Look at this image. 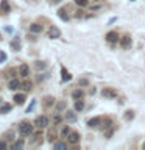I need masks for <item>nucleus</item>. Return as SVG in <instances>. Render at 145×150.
<instances>
[{"label": "nucleus", "instance_id": "obj_20", "mask_svg": "<svg viewBox=\"0 0 145 150\" xmlns=\"http://www.w3.org/2000/svg\"><path fill=\"white\" fill-rule=\"evenodd\" d=\"M11 49H13V50H16V52H19V50H20V42L16 41V39L11 41Z\"/></svg>", "mask_w": 145, "mask_h": 150}, {"label": "nucleus", "instance_id": "obj_16", "mask_svg": "<svg viewBox=\"0 0 145 150\" xmlns=\"http://www.w3.org/2000/svg\"><path fill=\"white\" fill-rule=\"evenodd\" d=\"M72 96H73V98H83V96H84V92L81 91V89H75V91L72 92Z\"/></svg>", "mask_w": 145, "mask_h": 150}, {"label": "nucleus", "instance_id": "obj_30", "mask_svg": "<svg viewBox=\"0 0 145 150\" xmlns=\"http://www.w3.org/2000/svg\"><path fill=\"white\" fill-rule=\"evenodd\" d=\"M3 61H6V55H5V52H0V63H3Z\"/></svg>", "mask_w": 145, "mask_h": 150}, {"label": "nucleus", "instance_id": "obj_33", "mask_svg": "<svg viewBox=\"0 0 145 150\" xmlns=\"http://www.w3.org/2000/svg\"><path fill=\"white\" fill-rule=\"evenodd\" d=\"M80 84H81V86H86V84H87V80H80Z\"/></svg>", "mask_w": 145, "mask_h": 150}, {"label": "nucleus", "instance_id": "obj_2", "mask_svg": "<svg viewBox=\"0 0 145 150\" xmlns=\"http://www.w3.org/2000/svg\"><path fill=\"white\" fill-rule=\"evenodd\" d=\"M34 125L39 127V128H45V127L49 125V119H47V116H37L36 120H34Z\"/></svg>", "mask_w": 145, "mask_h": 150}, {"label": "nucleus", "instance_id": "obj_7", "mask_svg": "<svg viewBox=\"0 0 145 150\" xmlns=\"http://www.w3.org/2000/svg\"><path fill=\"white\" fill-rule=\"evenodd\" d=\"M19 74H20L23 78H27L28 75H30V67H28L27 64H20V67H19Z\"/></svg>", "mask_w": 145, "mask_h": 150}, {"label": "nucleus", "instance_id": "obj_24", "mask_svg": "<svg viewBox=\"0 0 145 150\" xmlns=\"http://www.w3.org/2000/svg\"><path fill=\"white\" fill-rule=\"evenodd\" d=\"M75 3H77L78 6H86V5H87V0H75Z\"/></svg>", "mask_w": 145, "mask_h": 150}, {"label": "nucleus", "instance_id": "obj_19", "mask_svg": "<svg viewBox=\"0 0 145 150\" xmlns=\"http://www.w3.org/2000/svg\"><path fill=\"white\" fill-rule=\"evenodd\" d=\"M0 8H2L3 13H8V11H9V3L6 2V0H3V2L0 3Z\"/></svg>", "mask_w": 145, "mask_h": 150}, {"label": "nucleus", "instance_id": "obj_23", "mask_svg": "<svg viewBox=\"0 0 145 150\" xmlns=\"http://www.w3.org/2000/svg\"><path fill=\"white\" fill-rule=\"evenodd\" d=\"M34 106H36V100H33V102L30 103V106L27 108V112H31L33 110H34Z\"/></svg>", "mask_w": 145, "mask_h": 150}, {"label": "nucleus", "instance_id": "obj_29", "mask_svg": "<svg viewBox=\"0 0 145 150\" xmlns=\"http://www.w3.org/2000/svg\"><path fill=\"white\" fill-rule=\"evenodd\" d=\"M69 133H70L69 127H65V128H63V131H61V134H63V136H69Z\"/></svg>", "mask_w": 145, "mask_h": 150}, {"label": "nucleus", "instance_id": "obj_35", "mask_svg": "<svg viewBox=\"0 0 145 150\" xmlns=\"http://www.w3.org/2000/svg\"><path fill=\"white\" fill-rule=\"evenodd\" d=\"M144 149H145V144H144Z\"/></svg>", "mask_w": 145, "mask_h": 150}, {"label": "nucleus", "instance_id": "obj_5", "mask_svg": "<svg viewBox=\"0 0 145 150\" xmlns=\"http://www.w3.org/2000/svg\"><path fill=\"white\" fill-rule=\"evenodd\" d=\"M61 36V31H59V28H56V27H51L50 30H49V38L50 39H56V38H59Z\"/></svg>", "mask_w": 145, "mask_h": 150}, {"label": "nucleus", "instance_id": "obj_4", "mask_svg": "<svg viewBox=\"0 0 145 150\" xmlns=\"http://www.w3.org/2000/svg\"><path fill=\"white\" fill-rule=\"evenodd\" d=\"M106 41L109 42V44H115V42L119 41V35H117L115 31H109L106 35Z\"/></svg>", "mask_w": 145, "mask_h": 150}, {"label": "nucleus", "instance_id": "obj_3", "mask_svg": "<svg viewBox=\"0 0 145 150\" xmlns=\"http://www.w3.org/2000/svg\"><path fill=\"white\" fill-rule=\"evenodd\" d=\"M67 139H69L70 144H78L80 142V133H77V131H70Z\"/></svg>", "mask_w": 145, "mask_h": 150}, {"label": "nucleus", "instance_id": "obj_21", "mask_svg": "<svg viewBox=\"0 0 145 150\" xmlns=\"http://www.w3.org/2000/svg\"><path fill=\"white\" fill-rule=\"evenodd\" d=\"M67 144L65 142H55V149H65Z\"/></svg>", "mask_w": 145, "mask_h": 150}, {"label": "nucleus", "instance_id": "obj_28", "mask_svg": "<svg viewBox=\"0 0 145 150\" xmlns=\"http://www.w3.org/2000/svg\"><path fill=\"white\" fill-rule=\"evenodd\" d=\"M36 67H37V69H44V67H45V63H44V61H37V63H36Z\"/></svg>", "mask_w": 145, "mask_h": 150}, {"label": "nucleus", "instance_id": "obj_13", "mask_svg": "<svg viewBox=\"0 0 145 150\" xmlns=\"http://www.w3.org/2000/svg\"><path fill=\"white\" fill-rule=\"evenodd\" d=\"M61 75H63V81H69V80L72 78V75L65 70V67H61Z\"/></svg>", "mask_w": 145, "mask_h": 150}, {"label": "nucleus", "instance_id": "obj_18", "mask_svg": "<svg viewBox=\"0 0 145 150\" xmlns=\"http://www.w3.org/2000/svg\"><path fill=\"white\" fill-rule=\"evenodd\" d=\"M58 16L63 19L64 22H67V21H69V16L65 14V9H59V11H58Z\"/></svg>", "mask_w": 145, "mask_h": 150}, {"label": "nucleus", "instance_id": "obj_1", "mask_svg": "<svg viewBox=\"0 0 145 150\" xmlns=\"http://www.w3.org/2000/svg\"><path fill=\"white\" fill-rule=\"evenodd\" d=\"M19 133L23 134V136H30L33 133V125L30 122H22V124L19 125Z\"/></svg>", "mask_w": 145, "mask_h": 150}, {"label": "nucleus", "instance_id": "obj_32", "mask_svg": "<svg viewBox=\"0 0 145 150\" xmlns=\"http://www.w3.org/2000/svg\"><path fill=\"white\" fill-rule=\"evenodd\" d=\"M6 147H8V145H6V142H5V141H0V150H5Z\"/></svg>", "mask_w": 145, "mask_h": 150}, {"label": "nucleus", "instance_id": "obj_34", "mask_svg": "<svg viewBox=\"0 0 145 150\" xmlns=\"http://www.w3.org/2000/svg\"><path fill=\"white\" fill-rule=\"evenodd\" d=\"M53 2H55V3H58V2H61V0H53Z\"/></svg>", "mask_w": 145, "mask_h": 150}, {"label": "nucleus", "instance_id": "obj_14", "mask_svg": "<svg viewBox=\"0 0 145 150\" xmlns=\"http://www.w3.org/2000/svg\"><path fill=\"white\" fill-rule=\"evenodd\" d=\"M30 31L31 33H41L42 25H39V23H33V25H30Z\"/></svg>", "mask_w": 145, "mask_h": 150}, {"label": "nucleus", "instance_id": "obj_8", "mask_svg": "<svg viewBox=\"0 0 145 150\" xmlns=\"http://www.w3.org/2000/svg\"><path fill=\"white\" fill-rule=\"evenodd\" d=\"M8 86H9V89H11V91H16V89H19L22 86V83L19 81L17 78H14V80H11V81L8 83Z\"/></svg>", "mask_w": 145, "mask_h": 150}, {"label": "nucleus", "instance_id": "obj_31", "mask_svg": "<svg viewBox=\"0 0 145 150\" xmlns=\"http://www.w3.org/2000/svg\"><path fill=\"white\" fill-rule=\"evenodd\" d=\"M53 120H55V124H59V122H61V120H63V117H61V116H58V114H56V116L53 117Z\"/></svg>", "mask_w": 145, "mask_h": 150}, {"label": "nucleus", "instance_id": "obj_9", "mask_svg": "<svg viewBox=\"0 0 145 150\" xmlns=\"http://www.w3.org/2000/svg\"><path fill=\"white\" fill-rule=\"evenodd\" d=\"M120 45L123 47V49H130L131 47V38L130 36H123L120 39Z\"/></svg>", "mask_w": 145, "mask_h": 150}, {"label": "nucleus", "instance_id": "obj_27", "mask_svg": "<svg viewBox=\"0 0 145 150\" xmlns=\"http://www.w3.org/2000/svg\"><path fill=\"white\" fill-rule=\"evenodd\" d=\"M23 147V142L22 141H19V142H14L13 144V149H22Z\"/></svg>", "mask_w": 145, "mask_h": 150}, {"label": "nucleus", "instance_id": "obj_10", "mask_svg": "<svg viewBox=\"0 0 145 150\" xmlns=\"http://www.w3.org/2000/svg\"><path fill=\"white\" fill-rule=\"evenodd\" d=\"M65 120H67V122H75V120H77V114H75V112L73 111H65Z\"/></svg>", "mask_w": 145, "mask_h": 150}, {"label": "nucleus", "instance_id": "obj_12", "mask_svg": "<svg viewBox=\"0 0 145 150\" xmlns=\"http://www.w3.org/2000/svg\"><path fill=\"white\" fill-rule=\"evenodd\" d=\"M14 102H16L17 105H23V102H25V96H23V94H16V96H14Z\"/></svg>", "mask_w": 145, "mask_h": 150}, {"label": "nucleus", "instance_id": "obj_15", "mask_svg": "<svg viewBox=\"0 0 145 150\" xmlns=\"http://www.w3.org/2000/svg\"><path fill=\"white\" fill-rule=\"evenodd\" d=\"M11 108H13V106L9 105V103H5V105L0 108V112H2V114H8V112L11 111Z\"/></svg>", "mask_w": 145, "mask_h": 150}, {"label": "nucleus", "instance_id": "obj_17", "mask_svg": "<svg viewBox=\"0 0 145 150\" xmlns=\"http://www.w3.org/2000/svg\"><path fill=\"white\" fill-rule=\"evenodd\" d=\"M83 108H84V102H83V100H80V98H78V100L75 102V111H81Z\"/></svg>", "mask_w": 145, "mask_h": 150}, {"label": "nucleus", "instance_id": "obj_26", "mask_svg": "<svg viewBox=\"0 0 145 150\" xmlns=\"http://www.w3.org/2000/svg\"><path fill=\"white\" fill-rule=\"evenodd\" d=\"M64 108H65V103L64 102H59L58 105H56V110H58V111H63Z\"/></svg>", "mask_w": 145, "mask_h": 150}, {"label": "nucleus", "instance_id": "obj_25", "mask_svg": "<svg viewBox=\"0 0 145 150\" xmlns=\"http://www.w3.org/2000/svg\"><path fill=\"white\" fill-rule=\"evenodd\" d=\"M133 117H134L133 111H126V114H125V119H126V120H131Z\"/></svg>", "mask_w": 145, "mask_h": 150}, {"label": "nucleus", "instance_id": "obj_6", "mask_svg": "<svg viewBox=\"0 0 145 150\" xmlns=\"http://www.w3.org/2000/svg\"><path fill=\"white\" fill-rule=\"evenodd\" d=\"M101 94H103L105 97H108V98H114V97H117V92L114 91V89H111V88H105Z\"/></svg>", "mask_w": 145, "mask_h": 150}, {"label": "nucleus", "instance_id": "obj_22", "mask_svg": "<svg viewBox=\"0 0 145 150\" xmlns=\"http://www.w3.org/2000/svg\"><path fill=\"white\" fill-rule=\"evenodd\" d=\"M22 86H23V89H25V91H30V89H31V83H30V81H23Z\"/></svg>", "mask_w": 145, "mask_h": 150}, {"label": "nucleus", "instance_id": "obj_11", "mask_svg": "<svg viewBox=\"0 0 145 150\" xmlns=\"http://www.w3.org/2000/svg\"><path fill=\"white\" fill-rule=\"evenodd\" d=\"M100 124H101V119H100V117H92V119L87 122V125H89V127H94V128H95V127H98Z\"/></svg>", "mask_w": 145, "mask_h": 150}]
</instances>
